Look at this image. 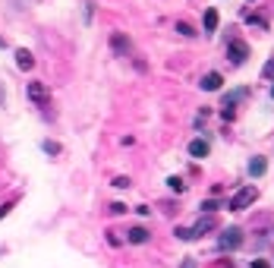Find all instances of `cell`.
I'll return each mask as SVG.
<instances>
[{
    "label": "cell",
    "instance_id": "obj_14",
    "mask_svg": "<svg viewBox=\"0 0 274 268\" xmlns=\"http://www.w3.org/2000/svg\"><path fill=\"white\" fill-rule=\"evenodd\" d=\"M262 76H265L268 82H274V57H271V60H268V63L262 66Z\"/></svg>",
    "mask_w": 274,
    "mask_h": 268
},
{
    "label": "cell",
    "instance_id": "obj_25",
    "mask_svg": "<svg viewBox=\"0 0 274 268\" xmlns=\"http://www.w3.org/2000/svg\"><path fill=\"white\" fill-rule=\"evenodd\" d=\"M271 98H274V85H271Z\"/></svg>",
    "mask_w": 274,
    "mask_h": 268
},
{
    "label": "cell",
    "instance_id": "obj_18",
    "mask_svg": "<svg viewBox=\"0 0 274 268\" xmlns=\"http://www.w3.org/2000/svg\"><path fill=\"white\" fill-rule=\"evenodd\" d=\"M214 208H221V202H214V199H208V202H202V211H214Z\"/></svg>",
    "mask_w": 274,
    "mask_h": 268
},
{
    "label": "cell",
    "instance_id": "obj_24",
    "mask_svg": "<svg viewBox=\"0 0 274 268\" xmlns=\"http://www.w3.org/2000/svg\"><path fill=\"white\" fill-rule=\"evenodd\" d=\"M4 98H7V95H4V88H0V104H4Z\"/></svg>",
    "mask_w": 274,
    "mask_h": 268
},
{
    "label": "cell",
    "instance_id": "obj_26",
    "mask_svg": "<svg viewBox=\"0 0 274 268\" xmlns=\"http://www.w3.org/2000/svg\"><path fill=\"white\" fill-rule=\"evenodd\" d=\"M0 47H4V38H0Z\"/></svg>",
    "mask_w": 274,
    "mask_h": 268
},
{
    "label": "cell",
    "instance_id": "obj_8",
    "mask_svg": "<svg viewBox=\"0 0 274 268\" xmlns=\"http://www.w3.org/2000/svg\"><path fill=\"white\" fill-rule=\"evenodd\" d=\"M243 98H246V88H236V92H230V95L224 98V114L230 117V107H233L236 101H243Z\"/></svg>",
    "mask_w": 274,
    "mask_h": 268
},
{
    "label": "cell",
    "instance_id": "obj_15",
    "mask_svg": "<svg viewBox=\"0 0 274 268\" xmlns=\"http://www.w3.org/2000/svg\"><path fill=\"white\" fill-rule=\"evenodd\" d=\"M167 186H170L173 192H183V189H186V183H183L180 177H170V180H167Z\"/></svg>",
    "mask_w": 274,
    "mask_h": 268
},
{
    "label": "cell",
    "instance_id": "obj_22",
    "mask_svg": "<svg viewBox=\"0 0 274 268\" xmlns=\"http://www.w3.org/2000/svg\"><path fill=\"white\" fill-rule=\"evenodd\" d=\"M183 268H195V262H183Z\"/></svg>",
    "mask_w": 274,
    "mask_h": 268
},
{
    "label": "cell",
    "instance_id": "obj_11",
    "mask_svg": "<svg viewBox=\"0 0 274 268\" xmlns=\"http://www.w3.org/2000/svg\"><path fill=\"white\" fill-rule=\"evenodd\" d=\"M29 98H32V101H44V98H47L44 85H41V82H29Z\"/></svg>",
    "mask_w": 274,
    "mask_h": 268
},
{
    "label": "cell",
    "instance_id": "obj_3",
    "mask_svg": "<svg viewBox=\"0 0 274 268\" xmlns=\"http://www.w3.org/2000/svg\"><path fill=\"white\" fill-rule=\"evenodd\" d=\"M255 199H259V189H255V186H243V189L230 199V208H233V211H243V208H249Z\"/></svg>",
    "mask_w": 274,
    "mask_h": 268
},
{
    "label": "cell",
    "instance_id": "obj_9",
    "mask_svg": "<svg viewBox=\"0 0 274 268\" xmlns=\"http://www.w3.org/2000/svg\"><path fill=\"white\" fill-rule=\"evenodd\" d=\"M111 44H114V51L117 54H130V38H126V35H114V38H111Z\"/></svg>",
    "mask_w": 274,
    "mask_h": 268
},
{
    "label": "cell",
    "instance_id": "obj_12",
    "mask_svg": "<svg viewBox=\"0 0 274 268\" xmlns=\"http://www.w3.org/2000/svg\"><path fill=\"white\" fill-rule=\"evenodd\" d=\"M217 22H221V16H217V10H205V32H214Z\"/></svg>",
    "mask_w": 274,
    "mask_h": 268
},
{
    "label": "cell",
    "instance_id": "obj_13",
    "mask_svg": "<svg viewBox=\"0 0 274 268\" xmlns=\"http://www.w3.org/2000/svg\"><path fill=\"white\" fill-rule=\"evenodd\" d=\"M130 243H148V230H145V227H133L130 230Z\"/></svg>",
    "mask_w": 274,
    "mask_h": 268
},
{
    "label": "cell",
    "instance_id": "obj_1",
    "mask_svg": "<svg viewBox=\"0 0 274 268\" xmlns=\"http://www.w3.org/2000/svg\"><path fill=\"white\" fill-rule=\"evenodd\" d=\"M217 227V221L211 218V214H205V218H198L192 227H177V237L180 240H198V237H205L208 230H214Z\"/></svg>",
    "mask_w": 274,
    "mask_h": 268
},
{
    "label": "cell",
    "instance_id": "obj_21",
    "mask_svg": "<svg viewBox=\"0 0 274 268\" xmlns=\"http://www.w3.org/2000/svg\"><path fill=\"white\" fill-rule=\"evenodd\" d=\"M252 268H271V265H268L265 259H255V262H252Z\"/></svg>",
    "mask_w": 274,
    "mask_h": 268
},
{
    "label": "cell",
    "instance_id": "obj_6",
    "mask_svg": "<svg viewBox=\"0 0 274 268\" xmlns=\"http://www.w3.org/2000/svg\"><path fill=\"white\" fill-rule=\"evenodd\" d=\"M208 152H211V145H208L205 139H192V142H189V155H192V158H205Z\"/></svg>",
    "mask_w": 274,
    "mask_h": 268
},
{
    "label": "cell",
    "instance_id": "obj_2",
    "mask_svg": "<svg viewBox=\"0 0 274 268\" xmlns=\"http://www.w3.org/2000/svg\"><path fill=\"white\" fill-rule=\"evenodd\" d=\"M243 246V230L240 227H227L221 237H217V249L221 253H233V249H240Z\"/></svg>",
    "mask_w": 274,
    "mask_h": 268
},
{
    "label": "cell",
    "instance_id": "obj_19",
    "mask_svg": "<svg viewBox=\"0 0 274 268\" xmlns=\"http://www.w3.org/2000/svg\"><path fill=\"white\" fill-rule=\"evenodd\" d=\"M114 186H117V189H126V186H130V177H117Z\"/></svg>",
    "mask_w": 274,
    "mask_h": 268
},
{
    "label": "cell",
    "instance_id": "obj_17",
    "mask_svg": "<svg viewBox=\"0 0 274 268\" xmlns=\"http://www.w3.org/2000/svg\"><path fill=\"white\" fill-rule=\"evenodd\" d=\"M44 152H51V155H57V152H60V145H57V142H51V139H47V142H44Z\"/></svg>",
    "mask_w": 274,
    "mask_h": 268
},
{
    "label": "cell",
    "instance_id": "obj_10",
    "mask_svg": "<svg viewBox=\"0 0 274 268\" xmlns=\"http://www.w3.org/2000/svg\"><path fill=\"white\" fill-rule=\"evenodd\" d=\"M265 170H268V161H265V158H252V161H249V174H252V177H262Z\"/></svg>",
    "mask_w": 274,
    "mask_h": 268
},
{
    "label": "cell",
    "instance_id": "obj_23",
    "mask_svg": "<svg viewBox=\"0 0 274 268\" xmlns=\"http://www.w3.org/2000/svg\"><path fill=\"white\" fill-rule=\"evenodd\" d=\"M7 211H10V208H7V205H4V208H0V218H4V214H7Z\"/></svg>",
    "mask_w": 274,
    "mask_h": 268
},
{
    "label": "cell",
    "instance_id": "obj_16",
    "mask_svg": "<svg viewBox=\"0 0 274 268\" xmlns=\"http://www.w3.org/2000/svg\"><path fill=\"white\" fill-rule=\"evenodd\" d=\"M177 32H180V35H186V38H192V35H195V32H192L186 22H177Z\"/></svg>",
    "mask_w": 274,
    "mask_h": 268
},
{
    "label": "cell",
    "instance_id": "obj_4",
    "mask_svg": "<svg viewBox=\"0 0 274 268\" xmlns=\"http://www.w3.org/2000/svg\"><path fill=\"white\" fill-rule=\"evenodd\" d=\"M227 57H230L233 63H243V60L249 57V47H246L243 41H230V47H227Z\"/></svg>",
    "mask_w": 274,
    "mask_h": 268
},
{
    "label": "cell",
    "instance_id": "obj_7",
    "mask_svg": "<svg viewBox=\"0 0 274 268\" xmlns=\"http://www.w3.org/2000/svg\"><path fill=\"white\" fill-rule=\"evenodd\" d=\"M16 63H19L22 69H32V66H35V57H32V51L19 47V51H16Z\"/></svg>",
    "mask_w": 274,
    "mask_h": 268
},
{
    "label": "cell",
    "instance_id": "obj_5",
    "mask_svg": "<svg viewBox=\"0 0 274 268\" xmlns=\"http://www.w3.org/2000/svg\"><path fill=\"white\" fill-rule=\"evenodd\" d=\"M221 85H224V76H221V73H205V79H202V88H205V92H217Z\"/></svg>",
    "mask_w": 274,
    "mask_h": 268
},
{
    "label": "cell",
    "instance_id": "obj_20",
    "mask_svg": "<svg viewBox=\"0 0 274 268\" xmlns=\"http://www.w3.org/2000/svg\"><path fill=\"white\" fill-rule=\"evenodd\" d=\"M111 211H114V214H123V211H126V205H123V202H114V205H111Z\"/></svg>",
    "mask_w": 274,
    "mask_h": 268
}]
</instances>
